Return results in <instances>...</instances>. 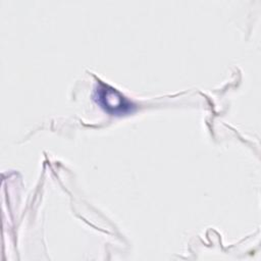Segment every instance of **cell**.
I'll use <instances>...</instances> for the list:
<instances>
[{"instance_id": "1", "label": "cell", "mask_w": 261, "mask_h": 261, "mask_svg": "<svg viewBox=\"0 0 261 261\" xmlns=\"http://www.w3.org/2000/svg\"><path fill=\"white\" fill-rule=\"evenodd\" d=\"M96 100L105 111L111 114H124L132 110V103L117 90L102 83L96 89Z\"/></svg>"}]
</instances>
